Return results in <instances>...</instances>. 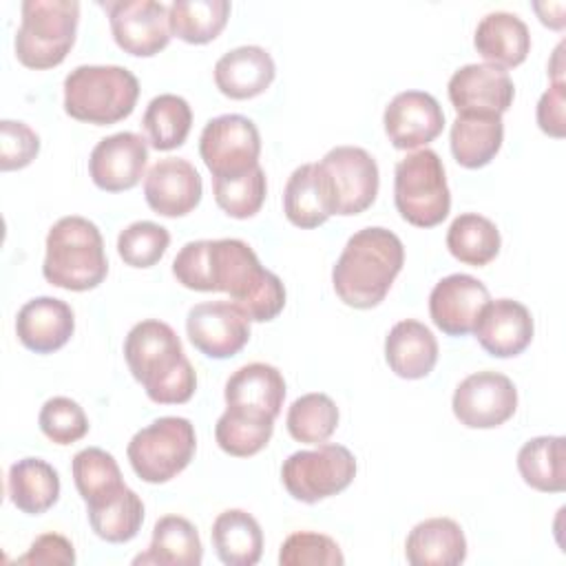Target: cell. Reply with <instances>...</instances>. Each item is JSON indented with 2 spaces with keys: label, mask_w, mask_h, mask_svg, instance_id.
Wrapping results in <instances>:
<instances>
[{
  "label": "cell",
  "mask_w": 566,
  "mask_h": 566,
  "mask_svg": "<svg viewBox=\"0 0 566 566\" xmlns=\"http://www.w3.org/2000/svg\"><path fill=\"white\" fill-rule=\"evenodd\" d=\"M142 126L155 150L179 148L190 133L192 108L181 95L161 93L148 102Z\"/></svg>",
  "instance_id": "d590c367"
},
{
  "label": "cell",
  "mask_w": 566,
  "mask_h": 566,
  "mask_svg": "<svg viewBox=\"0 0 566 566\" xmlns=\"http://www.w3.org/2000/svg\"><path fill=\"white\" fill-rule=\"evenodd\" d=\"M356 478V458L343 444L321 442L310 451H294L281 467L285 491L305 504H316L345 491Z\"/></svg>",
  "instance_id": "9c48e42d"
},
{
  "label": "cell",
  "mask_w": 566,
  "mask_h": 566,
  "mask_svg": "<svg viewBox=\"0 0 566 566\" xmlns=\"http://www.w3.org/2000/svg\"><path fill=\"white\" fill-rule=\"evenodd\" d=\"M402 263L405 245L398 234L380 226L363 228L347 239L332 268L334 292L349 307H376L387 296Z\"/></svg>",
  "instance_id": "3957f363"
},
{
  "label": "cell",
  "mask_w": 566,
  "mask_h": 566,
  "mask_svg": "<svg viewBox=\"0 0 566 566\" xmlns=\"http://www.w3.org/2000/svg\"><path fill=\"white\" fill-rule=\"evenodd\" d=\"M15 564H31V566H71L75 564V548L71 539L60 533H44L35 537L24 555L15 559Z\"/></svg>",
  "instance_id": "f6af8a7d"
},
{
  "label": "cell",
  "mask_w": 566,
  "mask_h": 566,
  "mask_svg": "<svg viewBox=\"0 0 566 566\" xmlns=\"http://www.w3.org/2000/svg\"><path fill=\"white\" fill-rule=\"evenodd\" d=\"M38 153L40 137L29 124L13 119L0 122V168L4 172L29 166Z\"/></svg>",
  "instance_id": "ee69618b"
},
{
  "label": "cell",
  "mask_w": 566,
  "mask_h": 566,
  "mask_svg": "<svg viewBox=\"0 0 566 566\" xmlns=\"http://www.w3.org/2000/svg\"><path fill=\"white\" fill-rule=\"evenodd\" d=\"M86 513L88 524L99 539L111 544H124L130 542L142 528L144 502L133 489L124 486L113 497L86 506Z\"/></svg>",
  "instance_id": "e575fe53"
},
{
  "label": "cell",
  "mask_w": 566,
  "mask_h": 566,
  "mask_svg": "<svg viewBox=\"0 0 566 566\" xmlns=\"http://www.w3.org/2000/svg\"><path fill=\"white\" fill-rule=\"evenodd\" d=\"M186 334L208 358H230L250 340V321L232 301H206L188 310Z\"/></svg>",
  "instance_id": "5bb4252c"
},
{
  "label": "cell",
  "mask_w": 566,
  "mask_h": 566,
  "mask_svg": "<svg viewBox=\"0 0 566 566\" xmlns=\"http://www.w3.org/2000/svg\"><path fill=\"white\" fill-rule=\"evenodd\" d=\"M199 155L214 177H239L259 166L261 135L256 124L237 113L208 119L199 137Z\"/></svg>",
  "instance_id": "30bf717a"
},
{
  "label": "cell",
  "mask_w": 566,
  "mask_h": 566,
  "mask_svg": "<svg viewBox=\"0 0 566 566\" xmlns=\"http://www.w3.org/2000/svg\"><path fill=\"white\" fill-rule=\"evenodd\" d=\"M124 358L153 402L184 405L192 398L197 374L168 323L157 318L135 323L124 340Z\"/></svg>",
  "instance_id": "7a4b0ae2"
},
{
  "label": "cell",
  "mask_w": 566,
  "mask_h": 566,
  "mask_svg": "<svg viewBox=\"0 0 566 566\" xmlns=\"http://www.w3.org/2000/svg\"><path fill=\"white\" fill-rule=\"evenodd\" d=\"M15 31V57L35 71L64 62L75 44L80 2L75 0H24Z\"/></svg>",
  "instance_id": "8992f818"
},
{
  "label": "cell",
  "mask_w": 566,
  "mask_h": 566,
  "mask_svg": "<svg viewBox=\"0 0 566 566\" xmlns=\"http://www.w3.org/2000/svg\"><path fill=\"white\" fill-rule=\"evenodd\" d=\"M212 192L217 206L232 219H250L254 217L268 192L265 172L261 166L243 172L239 177H214Z\"/></svg>",
  "instance_id": "ab89813d"
},
{
  "label": "cell",
  "mask_w": 566,
  "mask_h": 566,
  "mask_svg": "<svg viewBox=\"0 0 566 566\" xmlns=\"http://www.w3.org/2000/svg\"><path fill=\"white\" fill-rule=\"evenodd\" d=\"M473 46L486 60V64L506 71L526 60L531 51V33L520 15L509 11H491L478 22Z\"/></svg>",
  "instance_id": "484cf974"
},
{
  "label": "cell",
  "mask_w": 566,
  "mask_h": 566,
  "mask_svg": "<svg viewBox=\"0 0 566 566\" xmlns=\"http://www.w3.org/2000/svg\"><path fill=\"white\" fill-rule=\"evenodd\" d=\"M212 548L226 566H254L263 553V531L243 509H228L212 522Z\"/></svg>",
  "instance_id": "f546056e"
},
{
  "label": "cell",
  "mask_w": 566,
  "mask_h": 566,
  "mask_svg": "<svg viewBox=\"0 0 566 566\" xmlns=\"http://www.w3.org/2000/svg\"><path fill=\"white\" fill-rule=\"evenodd\" d=\"M318 164L332 186L336 214H360L376 201L380 186L378 164L365 148L336 146Z\"/></svg>",
  "instance_id": "8fae6325"
},
{
  "label": "cell",
  "mask_w": 566,
  "mask_h": 566,
  "mask_svg": "<svg viewBox=\"0 0 566 566\" xmlns=\"http://www.w3.org/2000/svg\"><path fill=\"white\" fill-rule=\"evenodd\" d=\"M7 491L18 511L42 515L60 497V475L42 458H22L9 467Z\"/></svg>",
  "instance_id": "83f0119b"
},
{
  "label": "cell",
  "mask_w": 566,
  "mask_h": 566,
  "mask_svg": "<svg viewBox=\"0 0 566 566\" xmlns=\"http://www.w3.org/2000/svg\"><path fill=\"white\" fill-rule=\"evenodd\" d=\"M502 245V237L497 226L478 212L458 214L447 230V248L449 252L467 265L480 268L491 263Z\"/></svg>",
  "instance_id": "d6a6232c"
},
{
  "label": "cell",
  "mask_w": 566,
  "mask_h": 566,
  "mask_svg": "<svg viewBox=\"0 0 566 566\" xmlns=\"http://www.w3.org/2000/svg\"><path fill=\"white\" fill-rule=\"evenodd\" d=\"M451 407L460 424L469 429H495L513 418L517 389L513 380L500 371H475L460 380Z\"/></svg>",
  "instance_id": "7c38bea8"
},
{
  "label": "cell",
  "mask_w": 566,
  "mask_h": 566,
  "mask_svg": "<svg viewBox=\"0 0 566 566\" xmlns=\"http://www.w3.org/2000/svg\"><path fill=\"white\" fill-rule=\"evenodd\" d=\"M394 201L400 217L411 226L433 228L447 219L451 192L436 150L420 148L396 164Z\"/></svg>",
  "instance_id": "52a82bcc"
},
{
  "label": "cell",
  "mask_w": 566,
  "mask_h": 566,
  "mask_svg": "<svg viewBox=\"0 0 566 566\" xmlns=\"http://www.w3.org/2000/svg\"><path fill=\"white\" fill-rule=\"evenodd\" d=\"M564 104H566V84L564 80H553L548 91L537 102V124L546 135L557 139L566 135Z\"/></svg>",
  "instance_id": "bcb514c9"
},
{
  "label": "cell",
  "mask_w": 566,
  "mask_h": 566,
  "mask_svg": "<svg viewBox=\"0 0 566 566\" xmlns=\"http://www.w3.org/2000/svg\"><path fill=\"white\" fill-rule=\"evenodd\" d=\"M71 471L75 489L86 506L99 504L126 486L117 460L113 453L99 447H86L77 451L71 462Z\"/></svg>",
  "instance_id": "8d00e7d4"
},
{
  "label": "cell",
  "mask_w": 566,
  "mask_h": 566,
  "mask_svg": "<svg viewBox=\"0 0 566 566\" xmlns=\"http://www.w3.org/2000/svg\"><path fill=\"white\" fill-rule=\"evenodd\" d=\"M228 0H175L168 7L170 33L188 44H208L230 18Z\"/></svg>",
  "instance_id": "836d02e7"
},
{
  "label": "cell",
  "mask_w": 566,
  "mask_h": 566,
  "mask_svg": "<svg viewBox=\"0 0 566 566\" xmlns=\"http://www.w3.org/2000/svg\"><path fill=\"white\" fill-rule=\"evenodd\" d=\"M533 9H535L539 22L546 24L548 29H555V31L564 29V24H566V18H564L566 4L564 2H533Z\"/></svg>",
  "instance_id": "7dc6e473"
},
{
  "label": "cell",
  "mask_w": 566,
  "mask_h": 566,
  "mask_svg": "<svg viewBox=\"0 0 566 566\" xmlns=\"http://www.w3.org/2000/svg\"><path fill=\"white\" fill-rule=\"evenodd\" d=\"M283 212L292 226L303 230L318 228L336 214L332 186L321 164H303L294 168L285 184Z\"/></svg>",
  "instance_id": "603a6c76"
},
{
  "label": "cell",
  "mask_w": 566,
  "mask_h": 566,
  "mask_svg": "<svg viewBox=\"0 0 566 566\" xmlns=\"http://www.w3.org/2000/svg\"><path fill=\"white\" fill-rule=\"evenodd\" d=\"M40 431L55 444H73L88 433V418L80 402L66 396L49 398L38 416Z\"/></svg>",
  "instance_id": "b9f144b4"
},
{
  "label": "cell",
  "mask_w": 566,
  "mask_h": 566,
  "mask_svg": "<svg viewBox=\"0 0 566 566\" xmlns=\"http://www.w3.org/2000/svg\"><path fill=\"white\" fill-rule=\"evenodd\" d=\"M197 436L188 418L161 416L139 429L126 455L135 475L148 484H164L177 478L195 458Z\"/></svg>",
  "instance_id": "ba28073f"
},
{
  "label": "cell",
  "mask_w": 566,
  "mask_h": 566,
  "mask_svg": "<svg viewBox=\"0 0 566 566\" xmlns=\"http://www.w3.org/2000/svg\"><path fill=\"white\" fill-rule=\"evenodd\" d=\"M382 124L394 148L413 150L442 133L444 113L431 93L402 91L385 106Z\"/></svg>",
  "instance_id": "e0dca14e"
},
{
  "label": "cell",
  "mask_w": 566,
  "mask_h": 566,
  "mask_svg": "<svg viewBox=\"0 0 566 566\" xmlns=\"http://www.w3.org/2000/svg\"><path fill=\"white\" fill-rule=\"evenodd\" d=\"M458 115H502L511 108L515 86L509 71L493 64H464L447 84Z\"/></svg>",
  "instance_id": "9a60e30c"
},
{
  "label": "cell",
  "mask_w": 566,
  "mask_h": 566,
  "mask_svg": "<svg viewBox=\"0 0 566 566\" xmlns=\"http://www.w3.org/2000/svg\"><path fill=\"white\" fill-rule=\"evenodd\" d=\"M276 64L272 55L256 44H243L223 53L214 64V84L230 99H250L261 95L274 80Z\"/></svg>",
  "instance_id": "cb8c5ba5"
},
{
  "label": "cell",
  "mask_w": 566,
  "mask_h": 566,
  "mask_svg": "<svg viewBox=\"0 0 566 566\" xmlns=\"http://www.w3.org/2000/svg\"><path fill=\"white\" fill-rule=\"evenodd\" d=\"M517 471L531 489L562 493L566 489L564 436H537L524 442L517 451Z\"/></svg>",
  "instance_id": "1f68e13d"
},
{
  "label": "cell",
  "mask_w": 566,
  "mask_h": 566,
  "mask_svg": "<svg viewBox=\"0 0 566 566\" xmlns=\"http://www.w3.org/2000/svg\"><path fill=\"white\" fill-rule=\"evenodd\" d=\"M531 310L513 298L489 301L473 325L480 347L495 358H513L522 354L533 340Z\"/></svg>",
  "instance_id": "ffe728a7"
},
{
  "label": "cell",
  "mask_w": 566,
  "mask_h": 566,
  "mask_svg": "<svg viewBox=\"0 0 566 566\" xmlns=\"http://www.w3.org/2000/svg\"><path fill=\"white\" fill-rule=\"evenodd\" d=\"M146 142L148 139L130 130L99 139L88 157L93 184L106 192H122L137 186L148 164Z\"/></svg>",
  "instance_id": "2e32d148"
},
{
  "label": "cell",
  "mask_w": 566,
  "mask_h": 566,
  "mask_svg": "<svg viewBox=\"0 0 566 566\" xmlns=\"http://www.w3.org/2000/svg\"><path fill=\"white\" fill-rule=\"evenodd\" d=\"M201 559L203 546L195 524L181 515H164L153 526L148 551L137 555L133 564L199 566Z\"/></svg>",
  "instance_id": "f1b7e54d"
},
{
  "label": "cell",
  "mask_w": 566,
  "mask_h": 566,
  "mask_svg": "<svg viewBox=\"0 0 566 566\" xmlns=\"http://www.w3.org/2000/svg\"><path fill=\"white\" fill-rule=\"evenodd\" d=\"M279 564L281 566H340L345 564V557L340 553V546L323 533L312 531H298L285 537L279 551Z\"/></svg>",
  "instance_id": "7bdbcfd3"
},
{
  "label": "cell",
  "mask_w": 566,
  "mask_h": 566,
  "mask_svg": "<svg viewBox=\"0 0 566 566\" xmlns=\"http://www.w3.org/2000/svg\"><path fill=\"white\" fill-rule=\"evenodd\" d=\"M385 360L400 378H424L438 363V340L424 323L416 318L398 321L385 338Z\"/></svg>",
  "instance_id": "d4e9b609"
},
{
  "label": "cell",
  "mask_w": 566,
  "mask_h": 566,
  "mask_svg": "<svg viewBox=\"0 0 566 566\" xmlns=\"http://www.w3.org/2000/svg\"><path fill=\"white\" fill-rule=\"evenodd\" d=\"M405 557L413 566H458L467 559V537L451 517L418 522L405 542Z\"/></svg>",
  "instance_id": "4316f807"
},
{
  "label": "cell",
  "mask_w": 566,
  "mask_h": 566,
  "mask_svg": "<svg viewBox=\"0 0 566 566\" xmlns=\"http://www.w3.org/2000/svg\"><path fill=\"white\" fill-rule=\"evenodd\" d=\"M203 195L197 168L184 157H164L150 166L144 179V197L153 212L161 217H184L192 212Z\"/></svg>",
  "instance_id": "ac0fdd59"
},
{
  "label": "cell",
  "mask_w": 566,
  "mask_h": 566,
  "mask_svg": "<svg viewBox=\"0 0 566 566\" xmlns=\"http://www.w3.org/2000/svg\"><path fill=\"white\" fill-rule=\"evenodd\" d=\"M272 433L274 420L230 407H226L214 424V438L219 449L234 458L256 455L261 449L268 447Z\"/></svg>",
  "instance_id": "74e56055"
},
{
  "label": "cell",
  "mask_w": 566,
  "mask_h": 566,
  "mask_svg": "<svg viewBox=\"0 0 566 566\" xmlns=\"http://www.w3.org/2000/svg\"><path fill=\"white\" fill-rule=\"evenodd\" d=\"M111 33L119 49L137 57H150L170 42L168 7L157 0H117L102 4Z\"/></svg>",
  "instance_id": "4fadbf2b"
},
{
  "label": "cell",
  "mask_w": 566,
  "mask_h": 566,
  "mask_svg": "<svg viewBox=\"0 0 566 566\" xmlns=\"http://www.w3.org/2000/svg\"><path fill=\"white\" fill-rule=\"evenodd\" d=\"M42 263L44 279L62 290L86 292L108 274V259L99 228L77 214L57 219L46 234Z\"/></svg>",
  "instance_id": "277c9868"
},
{
  "label": "cell",
  "mask_w": 566,
  "mask_h": 566,
  "mask_svg": "<svg viewBox=\"0 0 566 566\" xmlns=\"http://www.w3.org/2000/svg\"><path fill=\"white\" fill-rule=\"evenodd\" d=\"M223 398L230 409L276 420L285 400L283 374L268 363H248L226 380Z\"/></svg>",
  "instance_id": "7402d4cb"
},
{
  "label": "cell",
  "mask_w": 566,
  "mask_h": 566,
  "mask_svg": "<svg viewBox=\"0 0 566 566\" xmlns=\"http://www.w3.org/2000/svg\"><path fill=\"white\" fill-rule=\"evenodd\" d=\"M172 274L188 290L230 294L250 323L272 321L285 307L283 281L241 239L188 241L172 259Z\"/></svg>",
  "instance_id": "6da1fadb"
},
{
  "label": "cell",
  "mask_w": 566,
  "mask_h": 566,
  "mask_svg": "<svg viewBox=\"0 0 566 566\" xmlns=\"http://www.w3.org/2000/svg\"><path fill=\"white\" fill-rule=\"evenodd\" d=\"M75 332V314L71 305L55 296H38L27 301L15 316L18 340L35 354H53L62 349Z\"/></svg>",
  "instance_id": "44dd1931"
},
{
  "label": "cell",
  "mask_w": 566,
  "mask_h": 566,
  "mask_svg": "<svg viewBox=\"0 0 566 566\" xmlns=\"http://www.w3.org/2000/svg\"><path fill=\"white\" fill-rule=\"evenodd\" d=\"M491 301L482 281L471 274H449L440 279L429 294V316L447 336L473 332L480 310Z\"/></svg>",
  "instance_id": "d6986e66"
},
{
  "label": "cell",
  "mask_w": 566,
  "mask_h": 566,
  "mask_svg": "<svg viewBox=\"0 0 566 566\" xmlns=\"http://www.w3.org/2000/svg\"><path fill=\"white\" fill-rule=\"evenodd\" d=\"M170 245V232L155 221H133L117 237V254L130 268L155 265Z\"/></svg>",
  "instance_id": "60d3db41"
},
{
  "label": "cell",
  "mask_w": 566,
  "mask_h": 566,
  "mask_svg": "<svg viewBox=\"0 0 566 566\" xmlns=\"http://www.w3.org/2000/svg\"><path fill=\"white\" fill-rule=\"evenodd\" d=\"M285 427L296 442L321 444L338 427V407L327 394H305L290 405Z\"/></svg>",
  "instance_id": "f35d334b"
},
{
  "label": "cell",
  "mask_w": 566,
  "mask_h": 566,
  "mask_svg": "<svg viewBox=\"0 0 566 566\" xmlns=\"http://www.w3.org/2000/svg\"><path fill=\"white\" fill-rule=\"evenodd\" d=\"M139 82L117 64H82L64 77V111L77 122L108 126L135 111Z\"/></svg>",
  "instance_id": "5b68a950"
},
{
  "label": "cell",
  "mask_w": 566,
  "mask_h": 566,
  "mask_svg": "<svg viewBox=\"0 0 566 566\" xmlns=\"http://www.w3.org/2000/svg\"><path fill=\"white\" fill-rule=\"evenodd\" d=\"M502 142V115H458L451 124V153L464 168L473 170L486 166L500 153Z\"/></svg>",
  "instance_id": "4dcf8cb0"
}]
</instances>
